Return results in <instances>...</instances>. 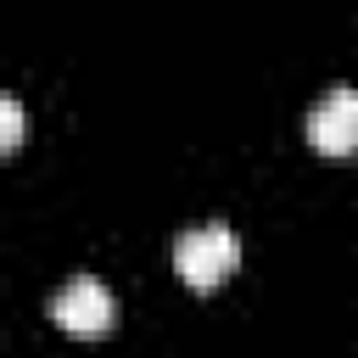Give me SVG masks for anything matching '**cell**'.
I'll return each instance as SVG.
<instances>
[{"label":"cell","instance_id":"obj_1","mask_svg":"<svg viewBox=\"0 0 358 358\" xmlns=\"http://www.w3.org/2000/svg\"><path fill=\"white\" fill-rule=\"evenodd\" d=\"M235 263H241V241L229 224H196L173 246V268L190 291H218L235 274Z\"/></svg>","mask_w":358,"mask_h":358},{"label":"cell","instance_id":"obj_2","mask_svg":"<svg viewBox=\"0 0 358 358\" xmlns=\"http://www.w3.org/2000/svg\"><path fill=\"white\" fill-rule=\"evenodd\" d=\"M50 319H56L67 336H106L112 319H117V302H112V291H106L95 274H73V280L50 296Z\"/></svg>","mask_w":358,"mask_h":358},{"label":"cell","instance_id":"obj_3","mask_svg":"<svg viewBox=\"0 0 358 358\" xmlns=\"http://www.w3.org/2000/svg\"><path fill=\"white\" fill-rule=\"evenodd\" d=\"M308 140L324 157H347L358 151V90H330L313 112H308Z\"/></svg>","mask_w":358,"mask_h":358},{"label":"cell","instance_id":"obj_4","mask_svg":"<svg viewBox=\"0 0 358 358\" xmlns=\"http://www.w3.org/2000/svg\"><path fill=\"white\" fill-rule=\"evenodd\" d=\"M22 145V106L6 95L0 101V151H17Z\"/></svg>","mask_w":358,"mask_h":358}]
</instances>
